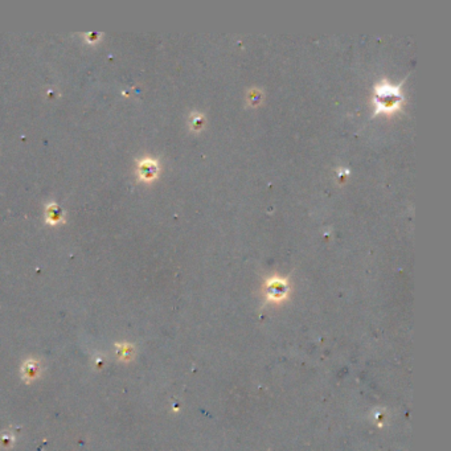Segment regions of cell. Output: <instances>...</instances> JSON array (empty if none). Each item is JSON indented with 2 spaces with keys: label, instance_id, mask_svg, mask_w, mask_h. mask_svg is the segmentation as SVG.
<instances>
[{
  "label": "cell",
  "instance_id": "6da1fadb",
  "mask_svg": "<svg viewBox=\"0 0 451 451\" xmlns=\"http://www.w3.org/2000/svg\"><path fill=\"white\" fill-rule=\"evenodd\" d=\"M402 82L393 84L389 78L383 77L373 86L372 105H373V116L376 115H394L398 113L405 102L402 91Z\"/></svg>",
  "mask_w": 451,
  "mask_h": 451
},
{
  "label": "cell",
  "instance_id": "7a4b0ae2",
  "mask_svg": "<svg viewBox=\"0 0 451 451\" xmlns=\"http://www.w3.org/2000/svg\"><path fill=\"white\" fill-rule=\"evenodd\" d=\"M264 304H282L290 299L291 282L290 275H280L274 273L264 279L261 287Z\"/></svg>",
  "mask_w": 451,
  "mask_h": 451
},
{
  "label": "cell",
  "instance_id": "3957f363",
  "mask_svg": "<svg viewBox=\"0 0 451 451\" xmlns=\"http://www.w3.org/2000/svg\"><path fill=\"white\" fill-rule=\"evenodd\" d=\"M160 161L152 156H142L136 160L135 174L139 181L152 183L160 175Z\"/></svg>",
  "mask_w": 451,
  "mask_h": 451
},
{
  "label": "cell",
  "instance_id": "277c9868",
  "mask_svg": "<svg viewBox=\"0 0 451 451\" xmlns=\"http://www.w3.org/2000/svg\"><path fill=\"white\" fill-rule=\"evenodd\" d=\"M45 221L49 225H58L65 223V212L56 203H48L45 205Z\"/></svg>",
  "mask_w": 451,
  "mask_h": 451
},
{
  "label": "cell",
  "instance_id": "5b68a950",
  "mask_svg": "<svg viewBox=\"0 0 451 451\" xmlns=\"http://www.w3.org/2000/svg\"><path fill=\"white\" fill-rule=\"evenodd\" d=\"M206 116L200 110H194L188 115V127L191 131L200 132L205 129Z\"/></svg>",
  "mask_w": 451,
  "mask_h": 451
},
{
  "label": "cell",
  "instance_id": "8992f818",
  "mask_svg": "<svg viewBox=\"0 0 451 451\" xmlns=\"http://www.w3.org/2000/svg\"><path fill=\"white\" fill-rule=\"evenodd\" d=\"M264 98H265L264 89L259 86H251V87H249L248 91H246L245 100H246V103H248L250 107L259 106V105L264 102Z\"/></svg>",
  "mask_w": 451,
  "mask_h": 451
},
{
  "label": "cell",
  "instance_id": "52a82bcc",
  "mask_svg": "<svg viewBox=\"0 0 451 451\" xmlns=\"http://www.w3.org/2000/svg\"><path fill=\"white\" fill-rule=\"evenodd\" d=\"M101 37H102V35H101V33L90 32V33H86V35H85V40H86V42H89V44H96V42L100 41Z\"/></svg>",
  "mask_w": 451,
  "mask_h": 451
},
{
  "label": "cell",
  "instance_id": "ba28073f",
  "mask_svg": "<svg viewBox=\"0 0 451 451\" xmlns=\"http://www.w3.org/2000/svg\"><path fill=\"white\" fill-rule=\"evenodd\" d=\"M336 174H338L339 180L344 181V179H347V176H348L349 170L348 168H344V167H339V168H336Z\"/></svg>",
  "mask_w": 451,
  "mask_h": 451
}]
</instances>
